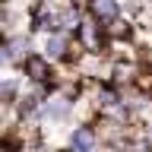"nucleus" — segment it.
I'll use <instances>...</instances> for the list:
<instances>
[{"mask_svg": "<svg viewBox=\"0 0 152 152\" xmlns=\"http://www.w3.org/2000/svg\"><path fill=\"white\" fill-rule=\"evenodd\" d=\"M89 13L98 28H111L121 19V3L117 0H89Z\"/></svg>", "mask_w": 152, "mask_h": 152, "instance_id": "nucleus-1", "label": "nucleus"}, {"mask_svg": "<svg viewBox=\"0 0 152 152\" xmlns=\"http://www.w3.org/2000/svg\"><path fill=\"white\" fill-rule=\"evenodd\" d=\"M73 114V102L64 98V95H57V98H45L41 108H38V117L41 121H66Z\"/></svg>", "mask_w": 152, "mask_h": 152, "instance_id": "nucleus-2", "label": "nucleus"}, {"mask_svg": "<svg viewBox=\"0 0 152 152\" xmlns=\"http://www.w3.org/2000/svg\"><path fill=\"white\" fill-rule=\"evenodd\" d=\"M22 70H26V76H28L35 86H45L48 79L54 76V70H51V60H45L41 54H28L26 60H22Z\"/></svg>", "mask_w": 152, "mask_h": 152, "instance_id": "nucleus-3", "label": "nucleus"}, {"mask_svg": "<svg viewBox=\"0 0 152 152\" xmlns=\"http://www.w3.org/2000/svg\"><path fill=\"white\" fill-rule=\"evenodd\" d=\"M95 142H98V133L89 124H83V127H76L70 133V149L73 152H95Z\"/></svg>", "mask_w": 152, "mask_h": 152, "instance_id": "nucleus-4", "label": "nucleus"}, {"mask_svg": "<svg viewBox=\"0 0 152 152\" xmlns=\"http://www.w3.org/2000/svg\"><path fill=\"white\" fill-rule=\"evenodd\" d=\"M66 51H70L66 35H64V32H54V35L45 38V51H41V57H45V60H64Z\"/></svg>", "mask_w": 152, "mask_h": 152, "instance_id": "nucleus-5", "label": "nucleus"}, {"mask_svg": "<svg viewBox=\"0 0 152 152\" xmlns=\"http://www.w3.org/2000/svg\"><path fill=\"white\" fill-rule=\"evenodd\" d=\"M19 98V83L16 79H3L0 83V104H10Z\"/></svg>", "mask_w": 152, "mask_h": 152, "instance_id": "nucleus-6", "label": "nucleus"}, {"mask_svg": "<svg viewBox=\"0 0 152 152\" xmlns=\"http://www.w3.org/2000/svg\"><path fill=\"white\" fill-rule=\"evenodd\" d=\"M38 3H41V7H51V3H54V0H38Z\"/></svg>", "mask_w": 152, "mask_h": 152, "instance_id": "nucleus-7", "label": "nucleus"}, {"mask_svg": "<svg viewBox=\"0 0 152 152\" xmlns=\"http://www.w3.org/2000/svg\"><path fill=\"white\" fill-rule=\"evenodd\" d=\"M0 3H10V0H0Z\"/></svg>", "mask_w": 152, "mask_h": 152, "instance_id": "nucleus-8", "label": "nucleus"}]
</instances>
